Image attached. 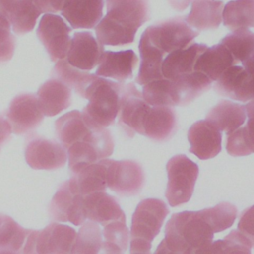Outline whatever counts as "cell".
<instances>
[{
  "label": "cell",
  "mask_w": 254,
  "mask_h": 254,
  "mask_svg": "<svg viewBox=\"0 0 254 254\" xmlns=\"http://www.w3.org/2000/svg\"><path fill=\"white\" fill-rule=\"evenodd\" d=\"M106 7V15L95 27L96 39L102 46L133 43L138 28L150 20L146 1L109 0Z\"/></svg>",
  "instance_id": "obj_1"
},
{
  "label": "cell",
  "mask_w": 254,
  "mask_h": 254,
  "mask_svg": "<svg viewBox=\"0 0 254 254\" xmlns=\"http://www.w3.org/2000/svg\"><path fill=\"white\" fill-rule=\"evenodd\" d=\"M124 87L123 83L94 74L80 95L88 100L81 113L90 126L106 128L114 122L119 112Z\"/></svg>",
  "instance_id": "obj_2"
},
{
  "label": "cell",
  "mask_w": 254,
  "mask_h": 254,
  "mask_svg": "<svg viewBox=\"0 0 254 254\" xmlns=\"http://www.w3.org/2000/svg\"><path fill=\"white\" fill-rule=\"evenodd\" d=\"M213 234L199 210L183 211L173 214L167 222L164 241L172 250H198L212 243Z\"/></svg>",
  "instance_id": "obj_3"
},
{
  "label": "cell",
  "mask_w": 254,
  "mask_h": 254,
  "mask_svg": "<svg viewBox=\"0 0 254 254\" xmlns=\"http://www.w3.org/2000/svg\"><path fill=\"white\" fill-rule=\"evenodd\" d=\"M166 197L171 206L184 204L192 195L198 167L185 155H176L167 163Z\"/></svg>",
  "instance_id": "obj_4"
},
{
  "label": "cell",
  "mask_w": 254,
  "mask_h": 254,
  "mask_svg": "<svg viewBox=\"0 0 254 254\" xmlns=\"http://www.w3.org/2000/svg\"><path fill=\"white\" fill-rule=\"evenodd\" d=\"M144 34L166 57L174 51L189 46L199 33L191 29L184 17H175L148 27Z\"/></svg>",
  "instance_id": "obj_5"
},
{
  "label": "cell",
  "mask_w": 254,
  "mask_h": 254,
  "mask_svg": "<svg viewBox=\"0 0 254 254\" xmlns=\"http://www.w3.org/2000/svg\"><path fill=\"white\" fill-rule=\"evenodd\" d=\"M168 213L169 209L161 199L146 198L141 200L132 216L131 240L152 243L159 234Z\"/></svg>",
  "instance_id": "obj_6"
},
{
  "label": "cell",
  "mask_w": 254,
  "mask_h": 254,
  "mask_svg": "<svg viewBox=\"0 0 254 254\" xmlns=\"http://www.w3.org/2000/svg\"><path fill=\"white\" fill-rule=\"evenodd\" d=\"M106 166V185L120 195L138 194L144 186L145 175L140 164L132 160L103 159Z\"/></svg>",
  "instance_id": "obj_7"
},
{
  "label": "cell",
  "mask_w": 254,
  "mask_h": 254,
  "mask_svg": "<svg viewBox=\"0 0 254 254\" xmlns=\"http://www.w3.org/2000/svg\"><path fill=\"white\" fill-rule=\"evenodd\" d=\"M71 28L58 14H44L40 19L37 36L53 62L65 59L71 43Z\"/></svg>",
  "instance_id": "obj_8"
},
{
  "label": "cell",
  "mask_w": 254,
  "mask_h": 254,
  "mask_svg": "<svg viewBox=\"0 0 254 254\" xmlns=\"http://www.w3.org/2000/svg\"><path fill=\"white\" fill-rule=\"evenodd\" d=\"M25 159L33 169L56 170L65 165L67 155L60 143L42 136L31 135L26 141Z\"/></svg>",
  "instance_id": "obj_9"
},
{
  "label": "cell",
  "mask_w": 254,
  "mask_h": 254,
  "mask_svg": "<svg viewBox=\"0 0 254 254\" xmlns=\"http://www.w3.org/2000/svg\"><path fill=\"white\" fill-rule=\"evenodd\" d=\"M43 119L44 114L40 109L36 94L22 93L10 102L7 120L14 134H25L37 128L43 122Z\"/></svg>",
  "instance_id": "obj_10"
},
{
  "label": "cell",
  "mask_w": 254,
  "mask_h": 254,
  "mask_svg": "<svg viewBox=\"0 0 254 254\" xmlns=\"http://www.w3.org/2000/svg\"><path fill=\"white\" fill-rule=\"evenodd\" d=\"M103 46L90 32H76L66 54V62L73 67L89 71L99 64L104 53Z\"/></svg>",
  "instance_id": "obj_11"
},
{
  "label": "cell",
  "mask_w": 254,
  "mask_h": 254,
  "mask_svg": "<svg viewBox=\"0 0 254 254\" xmlns=\"http://www.w3.org/2000/svg\"><path fill=\"white\" fill-rule=\"evenodd\" d=\"M177 126V114L173 107L149 105L143 114L139 134L163 142L174 135Z\"/></svg>",
  "instance_id": "obj_12"
},
{
  "label": "cell",
  "mask_w": 254,
  "mask_h": 254,
  "mask_svg": "<svg viewBox=\"0 0 254 254\" xmlns=\"http://www.w3.org/2000/svg\"><path fill=\"white\" fill-rule=\"evenodd\" d=\"M214 90L233 100L249 102L254 100V74L247 72L243 66L233 65L216 80Z\"/></svg>",
  "instance_id": "obj_13"
},
{
  "label": "cell",
  "mask_w": 254,
  "mask_h": 254,
  "mask_svg": "<svg viewBox=\"0 0 254 254\" xmlns=\"http://www.w3.org/2000/svg\"><path fill=\"white\" fill-rule=\"evenodd\" d=\"M148 106L142 93L133 83L125 84L117 116L119 126L129 137L140 132L141 120Z\"/></svg>",
  "instance_id": "obj_14"
},
{
  "label": "cell",
  "mask_w": 254,
  "mask_h": 254,
  "mask_svg": "<svg viewBox=\"0 0 254 254\" xmlns=\"http://www.w3.org/2000/svg\"><path fill=\"white\" fill-rule=\"evenodd\" d=\"M190 152L201 160L215 157L221 150V133L208 121L193 123L188 132Z\"/></svg>",
  "instance_id": "obj_15"
},
{
  "label": "cell",
  "mask_w": 254,
  "mask_h": 254,
  "mask_svg": "<svg viewBox=\"0 0 254 254\" xmlns=\"http://www.w3.org/2000/svg\"><path fill=\"white\" fill-rule=\"evenodd\" d=\"M101 0H64L62 15L73 29H91L102 19Z\"/></svg>",
  "instance_id": "obj_16"
},
{
  "label": "cell",
  "mask_w": 254,
  "mask_h": 254,
  "mask_svg": "<svg viewBox=\"0 0 254 254\" xmlns=\"http://www.w3.org/2000/svg\"><path fill=\"white\" fill-rule=\"evenodd\" d=\"M0 14L10 23L12 30L23 35L33 30L42 14L30 0H0Z\"/></svg>",
  "instance_id": "obj_17"
},
{
  "label": "cell",
  "mask_w": 254,
  "mask_h": 254,
  "mask_svg": "<svg viewBox=\"0 0 254 254\" xmlns=\"http://www.w3.org/2000/svg\"><path fill=\"white\" fill-rule=\"evenodd\" d=\"M170 83L172 107L190 103L211 86V80L197 71L177 76L170 79Z\"/></svg>",
  "instance_id": "obj_18"
},
{
  "label": "cell",
  "mask_w": 254,
  "mask_h": 254,
  "mask_svg": "<svg viewBox=\"0 0 254 254\" xmlns=\"http://www.w3.org/2000/svg\"><path fill=\"white\" fill-rule=\"evenodd\" d=\"M137 63L138 58L131 50L121 52L105 51L97 66L95 75L103 78L109 77L123 82L132 77Z\"/></svg>",
  "instance_id": "obj_19"
},
{
  "label": "cell",
  "mask_w": 254,
  "mask_h": 254,
  "mask_svg": "<svg viewBox=\"0 0 254 254\" xmlns=\"http://www.w3.org/2000/svg\"><path fill=\"white\" fill-rule=\"evenodd\" d=\"M38 103L44 116H55L71 103V89L62 81L51 78L37 91Z\"/></svg>",
  "instance_id": "obj_20"
},
{
  "label": "cell",
  "mask_w": 254,
  "mask_h": 254,
  "mask_svg": "<svg viewBox=\"0 0 254 254\" xmlns=\"http://www.w3.org/2000/svg\"><path fill=\"white\" fill-rule=\"evenodd\" d=\"M206 48L207 46L205 45L192 43L167 55L162 64V74L164 78L173 79L177 76L194 71L195 63Z\"/></svg>",
  "instance_id": "obj_21"
},
{
  "label": "cell",
  "mask_w": 254,
  "mask_h": 254,
  "mask_svg": "<svg viewBox=\"0 0 254 254\" xmlns=\"http://www.w3.org/2000/svg\"><path fill=\"white\" fill-rule=\"evenodd\" d=\"M237 63L229 51L223 45L218 44L206 48L198 57L193 70L204 74L211 81H216L227 68Z\"/></svg>",
  "instance_id": "obj_22"
},
{
  "label": "cell",
  "mask_w": 254,
  "mask_h": 254,
  "mask_svg": "<svg viewBox=\"0 0 254 254\" xmlns=\"http://www.w3.org/2000/svg\"><path fill=\"white\" fill-rule=\"evenodd\" d=\"M205 120L213 125L219 132L231 134L245 122L246 111L241 104L229 100H220L206 114Z\"/></svg>",
  "instance_id": "obj_23"
},
{
  "label": "cell",
  "mask_w": 254,
  "mask_h": 254,
  "mask_svg": "<svg viewBox=\"0 0 254 254\" xmlns=\"http://www.w3.org/2000/svg\"><path fill=\"white\" fill-rule=\"evenodd\" d=\"M224 3L222 1H193L190 12L185 17L186 23L197 31L214 30L222 21Z\"/></svg>",
  "instance_id": "obj_24"
},
{
  "label": "cell",
  "mask_w": 254,
  "mask_h": 254,
  "mask_svg": "<svg viewBox=\"0 0 254 254\" xmlns=\"http://www.w3.org/2000/svg\"><path fill=\"white\" fill-rule=\"evenodd\" d=\"M55 125L60 144L65 151L74 143L82 141L93 128L78 110L64 114L56 121Z\"/></svg>",
  "instance_id": "obj_25"
},
{
  "label": "cell",
  "mask_w": 254,
  "mask_h": 254,
  "mask_svg": "<svg viewBox=\"0 0 254 254\" xmlns=\"http://www.w3.org/2000/svg\"><path fill=\"white\" fill-rule=\"evenodd\" d=\"M139 51L141 56V64L136 82L140 85H145L149 82L164 78L162 74V64L165 56L152 45L144 33L140 39Z\"/></svg>",
  "instance_id": "obj_26"
},
{
  "label": "cell",
  "mask_w": 254,
  "mask_h": 254,
  "mask_svg": "<svg viewBox=\"0 0 254 254\" xmlns=\"http://www.w3.org/2000/svg\"><path fill=\"white\" fill-rule=\"evenodd\" d=\"M247 123L232 132L226 139V151L231 156H247L254 153V100L245 106Z\"/></svg>",
  "instance_id": "obj_27"
},
{
  "label": "cell",
  "mask_w": 254,
  "mask_h": 254,
  "mask_svg": "<svg viewBox=\"0 0 254 254\" xmlns=\"http://www.w3.org/2000/svg\"><path fill=\"white\" fill-rule=\"evenodd\" d=\"M222 21L224 26L232 32L254 27V1L228 2L223 8Z\"/></svg>",
  "instance_id": "obj_28"
},
{
  "label": "cell",
  "mask_w": 254,
  "mask_h": 254,
  "mask_svg": "<svg viewBox=\"0 0 254 254\" xmlns=\"http://www.w3.org/2000/svg\"><path fill=\"white\" fill-rule=\"evenodd\" d=\"M93 140L94 129L82 141L74 143L66 150L68 167L73 173H77L82 168L102 160Z\"/></svg>",
  "instance_id": "obj_29"
},
{
  "label": "cell",
  "mask_w": 254,
  "mask_h": 254,
  "mask_svg": "<svg viewBox=\"0 0 254 254\" xmlns=\"http://www.w3.org/2000/svg\"><path fill=\"white\" fill-rule=\"evenodd\" d=\"M87 207L91 216L102 223L126 221L125 214L115 198L104 192H97L88 197Z\"/></svg>",
  "instance_id": "obj_30"
},
{
  "label": "cell",
  "mask_w": 254,
  "mask_h": 254,
  "mask_svg": "<svg viewBox=\"0 0 254 254\" xmlns=\"http://www.w3.org/2000/svg\"><path fill=\"white\" fill-rule=\"evenodd\" d=\"M52 75L54 76L53 78L62 81L70 89L73 88L78 95H81L87 84L94 76V74L89 73L88 71H83L73 67L65 59L56 62L52 69Z\"/></svg>",
  "instance_id": "obj_31"
},
{
  "label": "cell",
  "mask_w": 254,
  "mask_h": 254,
  "mask_svg": "<svg viewBox=\"0 0 254 254\" xmlns=\"http://www.w3.org/2000/svg\"><path fill=\"white\" fill-rule=\"evenodd\" d=\"M75 174L72 184L77 186L84 192L103 190L107 187L106 166L103 160L88 165Z\"/></svg>",
  "instance_id": "obj_32"
},
{
  "label": "cell",
  "mask_w": 254,
  "mask_h": 254,
  "mask_svg": "<svg viewBox=\"0 0 254 254\" xmlns=\"http://www.w3.org/2000/svg\"><path fill=\"white\" fill-rule=\"evenodd\" d=\"M219 44L229 51L236 63H244L254 53V33L249 30L232 32L225 36Z\"/></svg>",
  "instance_id": "obj_33"
},
{
  "label": "cell",
  "mask_w": 254,
  "mask_h": 254,
  "mask_svg": "<svg viewBox=\"0 0 254 254\" xmlns=\"http://www.w3.org/2000/svg\"><path fill=\"white\" fill-rule=\"evenodd\" d=\"M199 211L214 233L229 228L237 217L236 207L226 201L219 202L213 207L204 208Z\"/></svg>",
  "instance_id": "obj_34"
},
{
  "label": "cell",
  "mask_w": 254,
  "mask_h": 254,
  "mask_svg": "<svg viewBox=\"0 0 254 254\" xmlns=\"http://www.w3.org/2000/svg\"><path fill=\"white\" fill-rule=\"evenodd\" d=\"M170 84V79L162 78L143 85V99L151 106L172 107Z\"/></svg>",
  "instance_id": "obj_35"
},
{
  "label": "cell",
  "mask_w": 254,
  "mask_h": 254,
  "mask_svg": "<svg viewBox=\"0 0 254 254\" xmlns=\"http://www.w3.org/2000/svg\"><path fill=\"white\" fill-rule=\"evenodd\" d=\"M219 241L220 254H251L252 240L239 230L230 231Z\"/></svg>",
  "instance_id": "obj_36"
},
{
  "label": "cell",
  "mask_w": 254,
  "mask_h": 254,
  "mask_svg": "<svg viewBox=\"0 0 254 254\" xmlns=\"http://www.w3.org/2000/svg\"><path fill=\"white\" fill-rule=\"evenodd\" d=\"M15 37L11 32V25L8 20L0 14V63L8 62L15 52Z\"/></svg>",
  "instance_id": "obj_37"
},
{
  "label": "cell",
  "mask_w": 254,
  "mask_h": 254,
  "mask_svg": "<svg viewBox=\"0 0 254 254\" xmlns=\"http://www.w3.org/2000/svg\"><path fill=\"white\" fill-rule=\"evenodd\" d=\"M106 237L125 251L129 244V230L124 221L110 222L105 230Z\"/></svg>",
  "instance_id": "obj_38"
},
{
  "label": "cell",
  "mask_w": 254,
  "mask_h": 254,
  "mask_svg": "<svg viewBox=\"0 0 254 254\" xmlns=\"http://www.w3.org/2000/svg\"><path fill=\"white\" fill-rule=\"evenodd\" d=\"M238 230L254 241V205L246 208L240 215Z\"/></svg>",
  "instance_id": "obj_39"
},
{
  "label": "cell",
  "mask_w": 254,
  "mask_h": 254,
  "mask_svg": "<svg viewBox=\"0 0 254 254\" xmlns=\"http://www.w3.org/2000/svg\"><path fill=\"white\" fill-rule=\"evenodd\" d=\"M34 3L42 14H57L62 12L64 0H37Z\"/></svg>",
  "instance_id": "obj_40"
},
{
  "label": "cell",
  "mask_w": 254,
  "mask_h": 254,
  "mask_svg": "<svg viewBox=\"0 0 254 254\" xmlns=\"http://www.w3.org/2000/svg\"><path fill=\"white\" fill-rule=\"evenodd\" d=\"M12 133V127L7 118L0 115V145L5 143Z\"/></svg>",
  "instance_id": "obj_41"
},
{
  "label": "cell",
  "mask_w": 254,
  "mask_h": 254,
  "mask_svg": "<svg viewBox=\"0 0 254 254\" xmlns=\"http://www.w3.org/2000/svg\"><path fill=\"white\" fill-rule=\"evenodd\" d=\"M197 250H189V251H176V250H172L171 248H169L167 246V244L165 243L164 239L160 242V244L158 245L157 249L155 250L154 254H196Z\"/></svg>",
  "instance_id": "obj_42"
},
{
  "label": "cell",
  "mask_w": 254,
  "mask_h": 254,
  "mask_svg": "<svg viewBox=\"0 0 254 254\" xmlns=\"http://www.w3.org/2000/svg\"><path fill=\"white\" fill-rule=\"evenodd\" d=\"M196 254H211L210 251H209V245L208 246H205L203 248H200L196 251Z\"/></svg>",
  "instance_id": "obj_43"
},
{
  "label": "cell",
  "mask_w": 254,
  "mask_h": 254,
  "mask_svg": "<svg viewBox=\"0 0 254 254\" xmlns=\"http://www.w3.org/2000/svg\"><path fill=\"white\" fill-rule=\"evenodd\" d=\"M130 254H151L150 251L144 252V251H130Z\"/></svg>",
  "instance_id": "obj_44"
},
{
  "label": "cell",
  "mask_w": 254,
  "mask_h": 254,
  "mask_svg": "<svg viewBox=\"0 0 254 254\" xmlns=\"http://www.w3.org/2000/svg\"><path fill=\"white\" fill-rule=\"evenodd\" d=\"M253 246H254V241H253Z\"/></svg>",
  "instance_id": "obj_45"
}]
</instances>
